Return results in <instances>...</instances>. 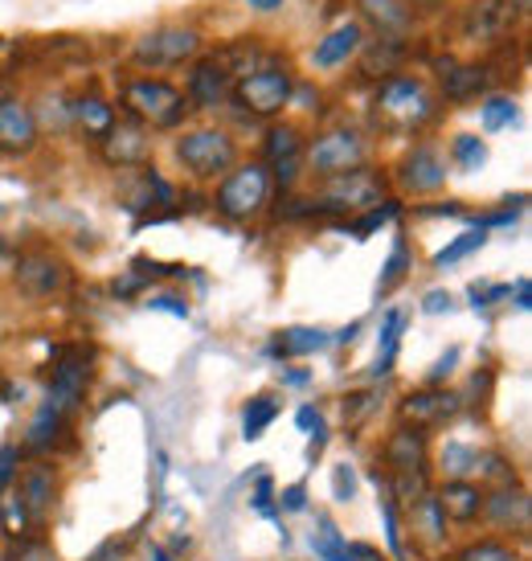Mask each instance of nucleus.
Listing matches in <instances>:
<instances>
[{"mask_svg": "<svg viewBox=\"0 0 532 561\" xmlns=\"http://www.w3.org/2000/svg\"><path fill=\"white\" fill-rule=\"evenodd\" d=\"M176 157L197 181H218L238 164V144L221 127H193L176 140Z\"/></svg>", "mask_w": 532, "mask_h": 561, "instance_id": "obj_2", "label": "nucleus"}, {"mask_svg": "<svg viewBox=\"0 0 532 561\" xmlns=\"http://www.w3.org/2000/svg\"><path fill=\"white\" fill-rule=\"evenodd\" d=\"M291 94H296V79H291V70L279 66V62H266V66H254V70H242V79H234L230 99H234L246 115L275 119V115L291 103Z\"/></svg>", "mask_w": 532, "mask_h": 561, "instance_id": "obj_1", "label": "nucleus"}, {"mask_svg": "<svg viewBox=\"0 0 532 561\" xmlns=\"http://www.w3.org/2000/svg\"><path fill=\"white\" fill-rule=\"evenodd\" d=\"M517 13L520 4H512V0H475L467 13V37H475V42L508 37L517 25Z\"/></svg>", "mask_w": 532, "mask_h": 561, "instance_id": "obj_15", "label": "nucleus"}, {"mask_svg": "<svg viewBox=\"0 0 532 561\" xmlns=\"http://www.w3.org/2000/svg\"><path fill=\"white\" fill-rule=\"evenodd\" d=\"M459 393L451 390H426V393H409L406 405H402V414L414 419V426L423 431V426H439V422L454 419L459 414Z\"/></svg>", "mask_w": 532, "mask_h": 561, "instance_id": "obj_20", "label": "nucleus"}, {"mask_svg": "<svg viewBox=\"0 0 532 561\" xmlns=\"http://www.w3.org/2000/svg\"><path fill=\"white\" fill-rule=\"evenodd\" d=\"M435 504L442 508L447 520H459V525H471L475 516L484 513V488L471 480H447L435 492Z\"/></svg>", "mask_w": 532, "mask_h": 561, "instance_id": "obj_17", "label": "nucleus"}, {"mask_svg": "<svg viewBox=\"0 0 532 561\" xmlns=\"http://www.w3.org/2000/svg\"><path fill=\"white\" fill-rule=\"evenodd\" d=\"M16 283H21L25 296L54 299L70 287V266H66L62 259H54V254H25V259L16 263Z\"/></svg>", "mask_w": 532, "mask_h": 561, "instance_id": "obj_10", "label": "nucleus"}, {"mask_svg": "<svg viewBox=\"0 0 532 561\" xmlns=\"http://www.w3.org/2000/svg\"><path fill=\"white\" fill-rule=\"evenodd\" d=\"M402 332H406V312L402 308H390L385 320H381V332H377V365L373 377H385L397 360V348H402Z\"/></svg>", "mask_w": 532, "mask_h": 561, "instance_id": "obj_26", "label": "nucleus"}, {"mask_svg": "<svg viewBox=\"0 0 532 561\" xmlns=\"http://www.w3.org/2000/svg\"><path fill=\"white\" fill-rule=\"evenodd\" d=\"M70 119H74V127H79L82 136H91V140H107L111 127L119 124V115H115V107H111L103 94H79L74 103H70Z\"/></svg>", "mask_w": 532, "mask_h": 561, "instance_id": "obj_19", "label": "nucleus"}, {"mask_svg": "<svg viewBox=\"0 0 532 561\" xmlns=\"http://www.w3.org/2000/svg\"><path fill=\"white\" fill-rule=\"evenodd\" d=\"M91 357L94 353L82 348V344H58L54 348V377H49V393H46V402L54 410L70 414L82 402L86 381H91Z\"/></svg>", "mask_w": 532, "mask_h": 561, "instance_id": "obj_8", "label": "nucleus"}, {"mask_svg": "<svg viewBox=\"0 0 532 561\" xmlns=\"http://www.w3.org/2000/svg\"><path fill=\"white\" fill-rule=\"evenodd\" d=\"M393 218H402V202L373 205V209H365V214H360L357 221H348V234H352V238H360V242H365V238H369V234H377V230H381V226H390Z\"/></svg>", "mask_w": 532, "mask_h": 561, "instance_id": "obj_32", "label": "nucleus"}, {"mask_svg": "<svg viewBox=\"0 0 532 561\" xmlns=\"http://www.w3.org/2000/svg\"><path fill=\"white\" fill-rule=\"evenodd\" d=\"M439 471L447 480H471L479 471V451L471 443H459V438H447L439 451Z\"/></svg>", "mask_w": 532, "mask_h": 561, "instance_id": "obj_27", "label": "nucleus"}, {"mask_svg": "<svg viewBox=\"0 0 532 561\" xmlns=\"http://www.w3.org/2000/svg\"><path fill=\"white\" fill-rule=\"evenodd\" d=\"M529 492L524 488H500V492H484V516L496 525V529H529Z\"/></svg>", "mask_w": 532, "mask_h": 561, "instance_id": "obj_18", "label": "nucleus"}, {"mask_svg": "<svg viewBox=\"0 0 532 561\" xmlns=\"http://www.w3.org/2000/svg\"><path fill=\"white\" fill-rule=\"evenodd\" d=\"M201 58V33L185 30V25H160V30L136 37L131 46V62L143 70H169V66H185Z\"/></svg>", "mask_w": 532, "mask_h": 561, "instance_id": "obj_5", "label": "nucleus"}, {"mask_svg": "<svg viewBox=\"0 0 532 561\" xmlns=\"http://www.w3.org/2000/svg\"><path fill=\"white\" fill-rule=\"evenodd\" d=\"M303 381H308L303 369H299V374H282V386H303Z\"/></svg>", "mask_w": 532, "mask_h": 561, "instance_id": "obj_51", "label": "nucleus"}, {"mask_svg": "<svg viewBox=\"0 0 532 561\" xmlns=\"http://www.w3.org/2000/svg\"><path fill=\"white\" fill-rule=\"evenodd\" d=\"M459 561H520V553L504 541H475L459 553Z\"/></svg>", "mask_w": 532, "mask_h": 561, "instance_id": "obj_36", "label": "nucleus"}, {"mask_svg": "<svg viewBox=\"0 0 532 561\" xmlns=\"http://www.w3.org/2000/svg\"><path fill=\"white\" fill-rule=\"evenodd\" d=\"M124 103L136 119H143V124L152 127H176L188 111L185 94L164 79H131L124 87Z\"/></svg>", "mask_w": 532, "mask_h": 561, "instance_id": "obj_6", "label": "nucleus"}, {"mask_svg": "<svg viewBox=\"0 0 532 561\" xmlns=\"http://www.w3.org/2000/svg\"><path fill=\"white\" fill-rule=\"evenodd\" d=\"M409 508H414V525L423 529L426 541L439 546L442 537H447V516H442V508L435 504V496L426 492V496H418V504H409Z\"/></svg>", "mask_w": 532, "mask_h": 561, "instance_id": "obj_31", "label": "nucleus"}, {"mask_svg": "<svg viewBox=\"0 0 532 561\" xmlns=\"http://www.w3.org/2000/svg\"><path fill=\"white\" fill-rule=\"evenodd\" d=\"M148 308H157V312H169L176 320H188V304L185 296H176V291H160V296L148 299Z\"/></svg>", "mask_w": 532, "mask_h": 561, "instance_id": "obj_42", "label": "nucleus"}, {"mask_svg": "<svg viewBox=\"0 0 532 561\" xmlns=\"http://www.w3.org/2000/svg\"><path fill=\"white\" fill-rule=\"evenodd\" d=\"M487 242V234L484 230H471V234H459L451 242V247H442L439 254H435V271H451L454 263H463L467 254H475V250L484 247Z\"/></svg>", "mask_w": 532, "mask_h": 561, "instance_id": "obj_35", "label": "nucleus"}, {"mask_svg": "<svg viewBox=\"0 0 532 561\" xmlns=\"http://www.w3.org/2000/svg\"><path fill=\"white\" fill-rule=\"evenodd\" d=\"M30 520L33 516L25 513V504H21L16 492H13V496L4 500V529L13 533V537H25V533H30Z\"/></svg>", "mask_w": 532, "mask_h": 561, "instance_id": "obj_37", "label": "nucleus"}, {"mask_svg": "<svg viewBox=\"0 0 532 561\" xmlns=\"http://www.w3.org/2000/svg\"><path fill=\"white\" fill-rule=\"evenodd\" d=\"M16 459H21V447H16V443H4V447H0V500H4L9 483H13V476H16Z\"/></svg>", "mask_w": 532, "mask_h": 561, "instance_id": "obj_41", "label": "nucleus"}, {"mask_svg": "<svg viewBox=\"0 0 532 561\" xmlns=\"http://www.w3.org/2000/svg\"><path fill=\"white\" fill-rule=\"evenodd\" d=\"M279 419V402L275 398H251L246 402V410H242V438L246 443H254V438H263L266 435V426Z\"/></svg>", "mask_w": 532, "mask_h": 561, "instance_id": "obj_29", "label": "nucleus"}, {"mask_svg": "<svg viewBox=\"0 0 532 561\" xmlns=\"http://www.w3.org/2000/svg\"><path fill=\"white\" fill-rule=\"evenodd\" d=\"M520 119V107L517 99H508V94H487L484 103H479V124L484 131H504V127H512Z\"/></svg>", "mask_w": 532, "mask_h": 561, "instance_id": "obj_30", "label": "nucleus"}, {"mask_svg": "<svg viewBox=\"0 0 532 561\" xmlns=\"http://www.w3.org/2000/svg\"><path fill=\"white\" fill-rule=\"evenodd\" d=\"M365 160H369V144H365V136L352 131V127H332L324 136H315V144L308 148V164H312V172L324 176V181L365 169Z\"/></svg>", "mask_w": 532, "mask_h": 561, "instance_id": "obj_7", "label": "nucleus"}, {"mask_svg": "<svg viewBox=\"0 0 532 561\" xmlns=\"http://www.w3.org/2000/svg\"><path fill=\"white\" fill-rule=\"evenodd\" d=\"M332 496L340 500V504H348V500L357 496V471L348 468V463H340V468L332 471Z\"/></svg>", "mask_w": 532, "mask_h": 561, "instance_id": "obj_40", "label": "nucleus"}, {"mask_svg": "<svg viewBox=\"0 0 532 561\" xmlns=\"http://www.w3.org/2000/svg\"><path fill=\"white\" fill-rule=\"evenodd\" d=\"M332 344V336L324 328H282L275 332V341L266 344L270 357H312V353H324Z\"/></svg>", "mask_w": 532, "mask_h": 561, "instance_id": "obj_24", "label": "nucleus"}, {"mask_svg": "<svg viewBox=\"0 0 532 561\" xmlns=\"http://www.w3.org/2000/svg\"><path fill=\"white\" fill-rule=\"evenodd\" d=\"M451 160L459 164L463 172H475L487 164V144L479 140V136H471V131H463V136H454L451 140Z\"/></svg>", "mask_w": 532, "mask_h": 561, "instance_id": "obj_34", "label": "nucleus"}, {"mask_svg": "<svg viewBox=\"0 0 532 561\" xmlns=\"http://www.w3.org/2000/svg\"><path fill=\"white\" fill-rule=\"evenodd\" d=\"M512 296V287L508 283H500V287H487V283H471V304L475 308H487V304H496V299Z\"/></svg>", "mask_w": 532, "mask_h": 561, "instance_id": "obj_43", "label": "nucleus"}, {"mask_svg": "<svg viewBox=\"0 0 532 561\" xmlns=\"http://www.w3.org/2000/svg\"><path fill=\"white\" fill-rule=\"evenodd\" d=\"M381 520H385V537H390L393 558H406V546H402V525H397V508H393L390 496L381 500Z\"/></svg>", "mask_w": 532, "mask_h": 561, "instance_id": "obj_38", "label": "nucleus"}, {"mask_svg": "<svg viewBox=\"0 0 532 561\" xmlns=\"http://www.w3.org/2000/svg\"><path fill=\"white\" fill-rule=\"evenodd\" d=\"M385 463L393 468V476H406V471H426V435L418 426H397L390 438H385Z\"/></svg>", "mask_w": 532, "mask_h": 561, "instance_id": "obj_16", "label": "nucleus"}, {"mask_svg": "<svg viewBox=\"0 0 532 561\" xmlns=\"http://www.w3.org/2000/svg\"><path fill=\"white\" fill-rule=\"evenodd\" d=\"M246 4H251L254 13H279L287 0H246Z\"/></svg>", "mask_w": 532, "mask_h": 561, "instance_id": "obj_50", "label": "nucleus"}, {"mask_svg": "<svg viewBox=\"0 0 532 561\" xmlns=\"http://www.w3.org/2000/svg\"><path fill=\"white\" fill-rule=\"evenodd\" d=\"M454 360H459V348H447V357H439V365H435V374H430V381H442V377H451Z\"/></svg>", "mask_w": 532, "mask_h": 561, "instance_id": "obj_48", "label": "nucleus"}, {"mask_svg": "<svg viewBox=\"0 0 532 561\" xmlns=\"http://www.w3.org/2000/svg\"><path fill=\"white\" fill-rule=\"evenodd\" d=\"M152 561H173V553H169L164 546H152Z\"/></svg>", "mask_w": 532, "mask_h": 561, "instance_id": "obj_53", "label": "nucleus"}, {"mask_svg": "<svg viewBox=\"0 0 532 561\" xmlns=\"http://www.w3.org/2000/svg\"><path fill=\"white\" fill-rule=\"evenodd\" d=\"M357 332H360V324H348L345 332H340V336H336V341L340 344H348V341H357Z\"/></svg>", "mask_w": 532, "mask_h": 561, "instance_id": "obj_52", "label": "nucleus"}, {"mask_svg": "<svg viewBox=\"0 0 532 561\" xmlns=\"http://www.w3.org/2000/svg\"><path fill=\"white\" fill-rule=\"evenodd\" d=\"M62 422H66L62 410H54L49 402H42V410H37V414H33V422H30V435H25V447H33V451H42V447H49L54 438L62 435Z\"/></svg>", "mask_w": 532, "mask_h": 561, "instance_id": "obj_28", "label": "nucleus"}, {"mask_svg": "<svg viewBox=\"0 0 532 561\" xmlns=\"http://www.w3.org/2000/svg\"><path fill=\"white\" fill-rule=\"evenodd\" d=\"M517 308H520V312H529V308H532V287H529V279L517 283Z\"/></svg>", "mask_w": 532, "mask_h": 561, "instance_id": "obj_49", "label": "nucleus"}, {"mask_svg": "<svg viewBox=\"0 0 532 561\" xmlns=\"http://www.w3.org/2000/svg\"><path fill=\"white\" fill-rule=\"evenodd\" d=\"M263 157H266V172L279 181V188H291L299 176V160H303V136L296 127H270L263 136Z\"/></svg>", "mask_w": 532, "mask_h": 561, "instance_id": "obj_12", "label": "nucleus"}, {"mask_svg": "<svg viewBox=\"0 0 532 561\" xmlns=\"http://www.w3.org/2000/svg\"><path fill=\"white\" fill-rule=\"evenodd\" d=\"M148 136H143V127L136 124H115L111 127V136L103 140V157L107 164H119V169H131V164H143L148 160Z\"/></svg>", "mask_w": 532, "mask_h": 561, "instance_id": "obj_23", "label": "nucleus"}, {"mask_svg": "<svg viewBox=\"0 0 532 561\" xmlns=\"http://www.w3.org/2000/svg\"><path fill=\"white\" fill-rule=\"evenodd\" d=\"M365 21L377 30V37H406L409 25H414V9L406 0H357Z\"/></svg>", "mask_w": 532, "mask_h": 561, "instance_id": "obj_21", "label": "nucleus"}, {"mask_svg": "<svg viewBox=\"0 0 532 561\" xmlns=\"http://www.w3.org/2000/svg\"><path fill=\"white\" fill-rule=\"evenodd\" d=\"M397 181L406 193H435L447 185V160L435 144H414L397 164Z\"/></svg>", "mask_w": 532, "mask_h": 561, "instance_id": "obj_11", "label": "nucleus"}, {"mask_svg": "<svg viewBox=\"0 0 532 561\" xmlns=\"http://www.w3.org/2000/svg\"><path fill=\"white\" fill-rule=\"evenodd\" d=\"M4 561H49V549L42 546V541H33L30 533H25L21 541H13V546H9Z\"/></svg>", "mask_w": 532, "mask_h": 561, "instance_id": "obj_39", "label": "nucleus"}, {"mask_svg": "<svg viewBox=\"0 0 532 561\" xmlns=\"http://www.w3.org/2000/svg\"><path fill=\"white\" fill-rule=\"evenodd\" d=\"M279 508H282V513H303V508H308V488H303V483H291V488H282V492H279Z\"/></svg>", "mask_w": 532, "mask_h": 561, "instance_id": "obj_44", "label": "nucleus"}, {"mask_svg": "<svg viewBox=\"0 0 532 561\" xmlns=\"http://www.w3.org/2000/svg\"><path fill=\"white\" fill-rule=\"evenodd\" d=\"M406 4H409V0H406ZM414 4H423V9H439L442 0H414Z\"/></svg>", "mask_w": 532, "mask_h": 561, "instance_id": "obj_54", "label": "nucleus"}, {"mask_svg": "<svg viewBox=\"0 0 532 561\" xmlns=\"http://www.w3.org/2000/svg\"><path fill=\"white\" fill-rule=\"evenodd\" d=\"M230 91H234V66H230L225 54L193 58V70H188V103L193 107H221L230 99Z\"/></svg>", "mask_w": 532, "mask_h": 561, "instance_id": "obj_9", "label": "nucleus"}, {"mask_svg": "<svg viewBox=\"0 0 532 561\" xmlns=\"http://www.w3.org/2000/svg\"><path fill=\"white\" fill-rule=\"evenodd\" d=\"M423 312H426V316H442V312H451V291H426Z\"/></svg>", "mask_w": 532, "mask_h": 561, "instance_id": "obj_47", "label": "nucleus"}, {"mask_svg": "<svg viewBox=\"0 0 532 561\" xmlns=\"http://www.w3.org/2000/svg\"><path fill=\"white\" fill-rule=\"evenodd\" d=\"M37 136H42V127H37L30 103L16 94H0V148L21 157L37 144Z\"/></svg>", "mask_w": 532, "mask_h": 561, "instance_id": "obj_13", "label": "nucleus"}, {"mask_svg": "<svg viewBox=\"0 0 532 561\" xmlns=\"http://www.w3.org/2000/svg\"><path fill=\"white\" fill-rule=\"evenodd\" d=\"M409 242H406V234H397L393 238V250H390V259H385V271H381V279H377V291L385 296L393 283H402L409 275Z\"/></svg>", "mask_w": 532, "mask_h": 561, "instance_id": "obj_33", "label": "nucleus"}, {"mask_svg": "<svg viewBox=\"0 0 532 561\" xmlns=\"http://www.w3.org/2000/svg\"><path fill=\"white\" fill-rule=\"evenodd\" d=\"M360 49H365V25L360 21H340L336 30H328L312 49V66L320 70H336V66H345L348 58H357Z\"/></svg>", "mask_w": 532, "mask_h": 561, "instance_id": "obj_14", "label": "nucleus"}, {"mask_svg": "<svg viewBox=\"0 0 532 561\" xmlns=\"http://www.w3.org/2000/svg\"><path fill=\"white\" fill-rule=\"evenodd\" d=\"M270 202V172L266 164H242V169H230L221 176L218 193H213V205H218L221 218L230 221H251L258 218Z\"/></svg>", "mask_w": 532, "mask_h": 561, "instance_id": "obj_3", "label": "nucleus"}, {"mask_svg": "<svg viewBox=\"0 0 532 561\" xmlns=\"http://www.w3.org/2000/svg\"><path fill=\"white\" fill-rule=\"evenodd\" d=\"M54 488H58L54 468H49V463H33V468H25L21 483H16V500L25 504V513H30L33 520H42V516L49 513V504H54Z\"/></svg>", "mask_w": 532, "mask_h": 561, "instance_id": "obj_22", "label": "nucleus"}, {"mask_svg": "<svg viewBox=\"0 0 532 561\" xmlns=\"http://www.w3.org/2000/svg\"><path fill=\"white\" fill-rule=\"evenodd\" d=\"M435 115V94L426 91V82L418 79H385L381 91H377V119H385V127H397V131H409V127L426 124Z\"/></svg>", "mask_w": 532, "mask_h": 561, "instance_id": "obj_4", "label": "nucleus"}, {"mask_svg": "<svg viewBox=\"0 0 532 561\" xmlns=\"http://www.w3.org/2000/svg\"><path fill=\"white\" fill-rule=\"evenodd\" d=\"M487 87H491V70H487V66L442 62V91H447V99H454V103L475 99V94H484Z\"/></svg>", "mask_w": 532, "mask_h": 561, "instance_id": "obj_25", "label": "nucleus"}, {"mask_svg": "<svg viewBox=\"0 0 532 561\" xmlns=\"http://www.w3.org/2000/svg\"><path fill=\"white\" fill-rule=\"evenodd\" d=\"M296 422H299V431H303V435H315V431H324V414H320L315 405H299Z\"/></svg>", "mask_w": 532, "mask_h": 561, "instance_id": "obj_46", "label": "nucleus"}, {"mask_svg": "<svg viewBox=\"0 0 532 561\" xmlns=\"http://www.w3.org/2000/svg\"><path fill=\"white\" fill-rule=\"evenodd\" d=\"M275 492H270V476H258V488H254V513L263 516H275L279 508H275Z\"/></svg>", "mask_w": 532, "mask_h": 561, "instance_id": "obj_45", "label": "nucleus"}]
</instances>
